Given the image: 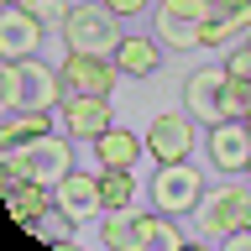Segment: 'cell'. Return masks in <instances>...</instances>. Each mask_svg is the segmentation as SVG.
<instances>
[{"label": "cell", "mask_w": 251, "mask_h": 251, "mask_svg": "<svg viewBox=\"0 0 251 251\" xmlns=\"http://www.w3.org/2000/svg\"><path fill=\"white\" fill-rule=\"evenodd\" d=\"M141 147H147V136L126 131V126H110V131L94 136V157H100V168H136Z\"/></svg>", "instance_id": "9a60e30c"}, {"label": "cell", "mask_w": 251, "mask_h": 251, "mask_svg": "<svg viewBox=\"0 0 251 251\" xmlns=\"http://www.w3.org/2000/svg\"><path fill=\"white\" fill-rule=\"evenodd\" d=\"M100 194H105V215L110 209H131V199H136V173L131 168H100Z\"/></svg>", "instance_id": "ffe728a7"}, {"label": "cell", "mask_w": 251, "mask_h": 251, "mask_svg": "<svg viewBox=\"0 0 251 251\" xmlns=\"http://www.w3.org/2000/svg\"><path fill=\"white\" fill-rule=\"evenodd\" d=\"M157 11H173V16H194V21H209V0H157Z\"/></svg>", "instance_id": "603a6c76"}, {"label": "cell", "mask_w": 251, "mask_h": 251, "mask_svg": "<svg viewBox=\"0 0 251 251\" xmlns=\"http://www.w3.org/2000/svg\"><path fill=\"white\" fill-rule=\"evenodd\" d=\"M204 199V173L188 162H157L152 173V204L162 215H194Z\"/></svg>", "instance_id": "5b68a950"}, {"label": "cell", "mask_w": 251, "mask_h": 251, "mask_svg": "<svg viewBox=\"0 0 251 251\" xmlns=\"http://www.w3.org/2000/svg\"><path fill=\"white\" fill-rule=\"evenodd\" d=\"M209 168H220V173L251 168V126L246 121H215L209 126Z\"/></svg>", "instance_id": "7c38bea8"}, {"label": "cell", "mask_w": 251, "mask_h": 251, "mask_svg": "<svg viewBox=\"0 0 251 251\" xmlns=\"http://www.w3.org/2000/svg\"><path fill=\"white\" fill-rule=\"evenodd\" d=\"M52 199H58V209L74 225H84V220H94V215H105V194H100V173H68L63 183H52Z\"/></svg>", "instance_id": "8fae6325"}, {"label": "cell", "mask_w": 251, "mask_h": 251, "mask_svg": "<svg viewBox=\"0 0 251 251\" xmlns=\"http://www.w3.org/2000/svg\"><path fill=\"white\" fill-rule=\"evenodd\" d=\"M199 26H204V21H194V16L152 11V37L168 42V47H178V52H194V47H199Z\"/></svg>", "instance_id": "ac0fdd59"}, {"label": "cell", "mask_w": 251, "mask_h": 251, "mask_svg": "<svg viewBox=\"0 0 251 251\" xmlns=\"http://www.w3.org/2000/svg\"><path fill=\"white\" fill-rule=\"evenodd\" d=\"M58 126L74 141H94L100 131L115 126V115H110V94H68V100L58 105Z\"/></svg>", "instance_id": "ba28073f"}, {"label": "cell", "mask_w": 251, "mask_h": 251, "mask_svg": "<svg viewBox=\"0 0 251 251\" xmlns=\"http://www.w3.org/2000/svg\"><path fill=\"white\" fill-rule=\"evenodd\" d=\"M115 16H141V11H152V0H105Z\"/></svg>", "instance_id": "d4e9b609"}, {"label": "cell", "mask_w": 251, "mask_h": 251, "mask_svg": "<svg viewBox=\"0 0 251 251\" xmlns=\"http://www.w3.org/2000/svg\"><path fill=\"white\" fill-rule=\"evenodd\" d=\"M115 63H121L126 78H152L157 68H162V42H157V37H121Z\"/></svg>", "instance_id": "2e32d148"}, {"label": "cell", "mask_w": 251, "mask_h": 251, "mask_svg": "<svg viewBox=\"0 0 251 251\" xmlns=\"http://www.w3.org/2000/svg\"><path fill=\"white\" fill-rule=\"evenodd\" d=\"M246 173H251V168H246Z\"/></svg>", "instance_id": "4dcf8cb0"}, {"label": "cell", "mask_w": 251, "mask_h": 251, "mask_svg": "<svg viewBox=\"0 0 251 251\" xmlns=\"http://www.w3.org/2000/svg\"><path fill=\"white\" fill-rule=\"evenodd\" d=\"M225 68H230L235 78H251V37H246V42H235V47H230V63H225Z\"/></svg>", "instance_id": "cb8c5ba5"}, {"label": "cell", "mask_w": 251, "mask_h": 251, "mask_svg": "<svg viewBox=\"0 0 251 251\" xmlns=\"http://www.w3.org/2000/svg\"><path fill=\"white\" fill-rule=\"evenodd\" d=\"M235 5H251V0H209V16H220V11H235Z\"/></svg>", "instance_id": "4316f807"}, {"label": "cell", "mask_w": 251, "mask_h": 251, "mask_svg": "<svg viewBox=\"0 0 251 251\" xmlns=\"http://www.w3.org/2000/svg\"><path fill=\"white\" fill-rule=\"evenodd\" d=\"M100 241H105L110 251H136V225H131V215H126V209H110Z\"/></svg>", "instance_id": "44dd1931"}, {"label": "cell", "mask_w": 251, "mask_h": 251, "mask_svg": "<svg viewBox=\"0 0 251 251\" xmlns=\"http://www.w3.org/2000/svg\"><path fill=\"white\" fill-rule=\"evenodd\" d=\"M58 74L68 84V94H115V84H126L115 58H89V52H68Z\"/></svg>", "instance_id": "8992f818"}, {"label": "cell", "mask_w": 251, "mask_h": 251, "mask_svg": "<svg viewBox=\"0 0 251 251\" xmlns=\"http://www.w3.org/2000/svg\"><path fill=\"white\" fill-rule=\"evenodd\" d=\"M194 225H199L204 241H225L230 230H246L251 225V188L246 183H220L209 188L194 209Z\"/></svg>", "instance_id": "277c9868"}, {"label": "cell", "mask_w": 251, "mask_h": 251, "mask_svg": "<svg viewBox=\"0 0 251 251\" xmlns=\"http://www.w3.org/2000/svg\"><path fill=\"white\" fill-rule=\"evenodd\" d=\"M251 37V5H235V11H220L199 26V47H235Z\"/></svg>", "instance_id": "e0dca14e"}, {"label": "cell", "mask_w": 251, "mask_h": 251, "mask_svg": "<svg viewBox=\"0 0 251 251\" xmlns=\"http://www.w3.org/2000/svg\"><path fill=\"white\" fill-rule=\"evenodd\" d=\"M0 188L16 183V178H37V183H63L74 173V136L68 131H47L37 141H16V147H0Z\"/></svg>", "instance_id": "6da1fadb"}, {"label": "cell", "mask_w": 251, "mask_h": 251, "mask_svg": "<svg viewBox=\"0 0 251 251\" xmlns=\"http://www.w3.org/2000/svg\"><path fill=\"white\" fill-rule=\"evenodd\" d=\"M225 84H230V68H194L183 84V105L199 126L225 121Z\"/></svg>", "instance_id": "52a82bcc"}, {"label": "cell", "mask_w": 251, "mask_h": 251, "mask_svg": "<svg viewBox=\"0 0 251 251\" xmlns=\"http://www.w3.org/2000/svg\"><path fill=\"white\" fill-rule=\"evenodd\" d=\"M42 21L26 5H0V63H26L42 47Z\"/></svg>", "instance_id": "9c48e42d"}, {"label": "cell", "mask_w": 251, "mask_h": 251, "mask_svg": "<svg viewBox=\"0 0 251 251\" xmlns=\"http://www.w3.org/2000/svg\"><path fill=\"white\" fill-rule=\"evenodd\" d=\"M225 251H251V225H246V230H230V235H225Z\"/></svg>", "instance_id": "484cf974"}, {"label": "cell", "mask_w": 251, "mask_h": 251, "mask_svg": "<svg viewBox=\"0 0 251 251\" xmlns=\"http://www.w3.org/2000/svg\"><path fill=\"white\" fill-rule=\"evenodd\" d=\"M241 84H246V110H251V78H241Z\"/></svg>", "instance_id": "83f0119b"}, {"label": "cell", "mask_w": 251, "mask_h": 251, "mask_svg": "<svg viewBox=\"0 0 251 251\" xmlns=\"http://www.w3.org/2000/svg\"><path fill=\"white\" fill-rule=\"evenodd\" d=\"M241 121H246V126H251V110H246V115H241Z\"/></svg>", "instance_id": "f1b7e54d"}, {"label": "cell", "mask_w": 251, "mask_h": 251, "mask_svg": "<svg viewBox=\"0 0 251 251\" xmlns=\"http://www.w3.org/2000/svg\"><path fill=\"white\" fill-rule=\"evenodd\" d=\"M131 225H136V251H183V230L173 225V215H162V209H136L131 215Z\"/></svg>", "instance_id": "5bb4252c"}, {"label": "cell", "mask_w": 251, "mask_h": 251, "mask_svg": "<svg viewBox=\"0 0 251 251\" xmlns=\"http://www.w3.org/2000/svg\"><path fill=\"white\" fill-rule=\"evenodd\" d=\"M68 100V84H63L58 68L47 63H0V110L16 115V110H58Z\"/></svg>", "instance_id": "7a4b0ae2"}, {"label": "cell", "mask_w": 251, "mask_h": 251, "mask_svg": "<svg viewBox=\"0 0 251 251\" xmlns=\"http://www.w3.org/2000/svg\"><path fill=\"white\" fill-rule=\"evenodd\" d=\"M5 5H21V0H5Z\"/></svg>", "instance_id": "f546056e"}, {"label": "cell", "mask_w": 251, "mask_h": 251, "mask_svg": "<svg viewBox=\"0 0 251 251\" xmlns=\"http://www.w3.org/2000/svg\"><path fill=\"white\" fill-rule=\"evenodd\" d=\"M21 5H26L42 26H63V21H68V11H74L68 0H21Z\"/></svg>", "instance_id": "7402d4cb"}, {"label": "cell", "mask_w": 251, "mask_h": 251, "mask_svg": "<svg viewBox=\"0 0 251 251\" xmlns=\"http://www.w3.org/2000/svg\"><path fill=\"white\" fill-rule=\"evenodd\" d=\"M0 194H5V209H11V220L21 225V230H26L31 220H42V215H52V209H58L52 188L37 183V178H16V183H5Z\"/></svg>", "instance_id": "4fadbf2b"}, {"label": "cell", "mask_w": 251, "mask_h": 251, "mask_svg": "<svg viewBox=\"0 0 251 251\" xmlns=\"http://www.w3.org/2000/svg\"><path fill=\"white\" fill-rule=\"evenodd\" d=\"M52 131V110H16L0 126V147H16V141H37Z\"/></svg>", "instance_id": "d6986e66"}, {"label": "cell", "mask_w": 251, "mask_h": 251, "mask_svg": "<svg viewBox=\"0 0 251 251\" xmlns=\"http://www.w3.org/2000/svg\"><path fill=\"white\" fill-rule=\"evenodd\" d=\"M58 31H63V42H68V52H89V58H115V47H121V16L110 11L105 0L74 5Z\"/></svg>", "instance_id": "3957f363"}, {"label": "cell", "mask_w": 251, "mask_h": 251, "mask_svg": "<svg viewBox=\"0 0 251 251\" xmlns=\"http://www.w3.org/2000/svg\"><path fill=\"white\" fill-rule=\"evenodd\" d=\"M194 115H157L152 126H147V152L157 157V162H188L194 157Z\"/></svg>", "instance_id": "30bf717a"}]
</instances>
